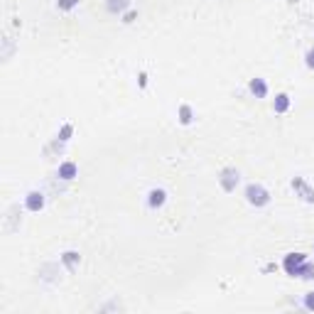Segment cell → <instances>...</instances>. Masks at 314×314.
<instances>
[{"label":"cell","mask_w":314,"mask_h":314,"mask_svg":"<svg viewBox=\"0 0 314 314\" xmlns=\"http://www.w3.org/2000/svg\"><path fill=\"white\" fill-rule=\"evenodd\" d=\"M246 201L251 204V206H265V204H270V194H268V189L265 187H260V184H248L246 187Z\"/></svg>","instance_id":"6da1fadb"},{"label":"cell","mask_w":314,"mask_h":314,"mask_svg":"<svg viewBox=\"0 0 314 314\" xmlns=\"http://www.w3.org/2000/svg\"><path fill=\"white\" fill-rule=\"evenodd\" d=\"M290 187L295 189V194L300 197L302 201H307V204H314V189L302 179V177H295L292 182H290Z\"/></svg>","instance_id":"7a4b0ae2"},{"label":"cell","mask_w":314,"mask_h":314,"mask_svg":"<svg viewBox=\"0 0 314 314\" xmlns=\"http://www.w3.org/2000/svg\"><path fill=\"white\" fill-rule=\"evenodd\" d=\"M219 182H221V189H224V192H233V189L238 187V182H241V174H238V170H233V167H226V170L221 172Z\"/></svg>","instance_id":"3957f363"},{"label":"cell","mask_w":314,"mask_h":314,"mask_svg":"<svg viewBox=\"0 0 314 314\" xmlns=\"http://www.w3.org/2000/svg\"><path fill=\"white\" fill-rule=\"evenodd\" d=\"M305 260H307V256H305V253H287L285 260H283V268H285L287 275H292V278H295L297 268H300Z\"/></svg>","instance_id":"277c9868"},{"label":"cell","mask_w":314,"mask_h":314,"mask_svg":"<svg viewBox=\"0 0 314 314\" xmlns=\"http://www.w3.org/2000/svg\"><path fill=\"white\" fill-rule=\"evenodd\" d=\"M25 206H27V211H42L44 209V194L42 192H29L25 197Z\"/></svg>","instance_id":"5b68a950"},{"label":"cell","mask_w":314,"mask_h":314,"mask_svg":"<svg viewBox=\"0 0 314 314\" xmlns=\"http://www.w3.org/2000/svg\"><path fill=\"white\" fill-rule=\"evenodd\" d=\"M76 174H79L76 162H61V165H59V170H57V177H59V179H64V182H71Z\"/></svg>","instance_id":"8992f818"},{"label":"cell","mask_w":314,"mask_h":314,"mask_svg":"<svg viewBox=\"0 0 314 314\" xmlns=\"http://www.w3.org/2000/svg\"><path fill=\"white\" fill-rule=\"evenodd\" d=\"M165 201H167V192H165V189H152V192L147 194V204H150V209H160Z\"/></svg>","instance_id":"52a82bcc"},{"label":"cell","mask_w":314,"mask_h":314,"mask_svg":"<svg viewBox=\"0 0 314 314\" xmlns=\"http://www.w3.org/2000/svg\"><path fill=\"white\" fill-rule=\"evenodd\" d=\"M251 93H253L256 98H265V96H268V84H265V79H251Z\"/></svg>","instance_id":"ba28073f"},{"label":"cell","mask_w":314,"mask_h":314,"mask_svg":"<svg viewBox=\"0 0 314 314\" xmlns=\"http://www.w3.org/2000/svg\"><path fill=\"white\" fill-rule=\"evenodd\" d=\"M273 111H275V113H287V111H290V96H287V93H278V96H275Z\"/></svg>","instance_id":"9c48e42d"},{"label":"cell","mask_w":314,"mask_h":314,"mask_svg":"<svg viewBox=\"0 0 314 314\" xmlns=\"http://www.w3.org/2000/svg\"><path fill=\"white\" fill-rule=\"evenodd\" d=\"M61 263H64L69 270H76V268H79V263H81V256H79L76 251H66V253L61 256Z\"/></svg>","instance_id":"30bf717a"},{"label":"cell","mask_w":314,"mask_h":314,"mask_svg":"<svg viewBox=\"0 0 314 314\" xmlns=\"http://www.w3.org/2000/svg\"><path fill=\"white\" fill-rule=\"evenodd\" d=\"M179 123H182V125H192V123H194V111H192V106H187V103L179 106Z\"/></svg>","instance_id":"8fae6325"},{"label":"cell","mask_w":314,"mask_h":314,"mask_svg":"<svg viewBox=\"0 0 314 314\" xmlns=\"http://www.w3.org/2000/svg\"><path fill=\"white\" fill-rule=\"evenodd\" d=\"M295 278H302V280H312V278H314V265H312V263H307V260H305V263H302V265L297 268Z\"/></svg>","instance_id":"7c38bea8"},{"label":"cell","mask_w":314,"mask_h":314,"mask_svg":"<svg viewBox=\"0 0 314 314\" xmlns=\"http://www.w3.org/2000/svg\"><path fill=\"white\" fill-rule=\"evenodd\" d=\"M128 7H130V0H108V12H113V15L125 12Z\"/></svg>","instance_id":"4fadbf2b"},{"label":"cell","mask_w":314,"mask_h":314,"mask_svg":"<svg viewBox=\"0 0 314 314\" xmlns=\"http://www.w3.org/2000/svg\"><path fill=\"white\" fill-rule=\"evenodd\" d=\"M76 5H79V0H57V7L61 12H71Z\"/></svg>","instance_id":"5bb4252c"},{"label":"cell","mask_w":314,"mask_h":314,"mask_svg":"<svg viewBox=\"0 0 314 314\" xmlns=\"http://www.w3.org/2000/svg\"><path fill=\"white\" fill-rule=\"evenodd\" d=\"M71 133H74V125H69V123H66V125L59 130V140H61V143H66V140L71 138Z\"/></svg>","instance_id":"9a60e30c"},{"label":"cell","mask_w":314,"mask_h":314,"mask_svg":"<svg viewBox=\"0 0 314 314\" xmlns=\"http://www.w3.org/2000/svg\"><path fill=\"white\" fill-rule=\"evenodd\" d=\"M305 307H307L310 312H314V292H307V295H305Z\"/></svg>","instance_id":"2e32d148"},{"label":"cell","mask_w":314,"mask_h":314,"mask_svg":"<svg viewBox=\"0 0 314 314\" xmlns=\"http://www.w3.org/2000/svg\"><path fill=\"white\" fill-rule=\"evenodd\" d=\"M305 64H307V69H314V49H307V54H305Z\"/></svg>","instance_id":"e0dca14e"},{"label":"cell","mask_w":314,"mask_h":314,"mask_svg":"<svg viewBox=\"0 0 314 314\" xmlns=\"http://www.w3.org/2000/svg\"><path fill=\"white\" fill-rule=\"evenodd\" d=\"M135 17H138V12H135V10H130V12H125V20H123V22H125V25H130Z\"/></svg>","instance_id":"ac0fdd59"}]
</instances>
